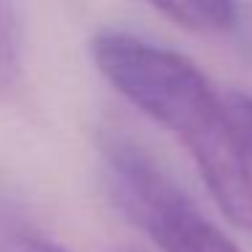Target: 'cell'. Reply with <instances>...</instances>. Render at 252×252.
Returning <instances> with one entry per match:
<instances>
[{
	"label": "cell",
	"instance_id": "1",
	"mask_svg": "<svg viewBox=\"0 0 252 252\" xmlns=\"http://www.w3.org/2000/svg\"><path fill=\"white\" fill-rule=\"evenodd\" d=\"M98 73L192 158L212 201L230 225L252 233V158L228 100L179 52L106 28L90 41Z\"/></svg>",
	"mask_w": 252,
	"mask_h": 252
},
{
	"label": "cell",
	"instance_id": "6",
	"mask_svg": "<svg viewBox=\"0 0 252 252\" xmlns=\"http://www.w3.org/2000/svg\"><path fill=\"white\" fill-rule=\"evenodd\" d=\"M228 109L233 114V122L239 127L241 138H244V147L252 158V95H244V93H230L228 98Z\"/></svg>",
	"mask_w": 252,
	"mask_h": 252
},
{
	"label": "cell",
	"instance_id": "5",
	"mask_svg": "<svg viewBox=\"0 0 252 252\" xmlns=\"http://www.w3.org/2000/svg\"><path fill=\"white\" fill-rule=\"evenodd\" d=\"M0 252H65L55 241L11 222V217L0 214Z\"/></svg>",
	"mask_w": 252,
	"mask_h": 252
},
{
	"label": "cell",
	"instance_id": "4",
	"mask_svg": "<svg viewBox=\"0 0 252 252\" xmlns=\"http://www.w3.org/2000/svg\"><path fill=\"white\" fill-rule=\"evenodd\" d=\"M22 71V38L8 0H0V95L17 84Z\"/></svg>",
	"mask_w": 252,
	"mask_h": 252
},
{
	"label": "cell",
	"instance_id": "7",
	"mask_svg": "<svg viewBox=\"0 0 252 252\" xmlns=\"http://www.w3.org/2000/svg\"><path fill=\"white\" fill-rule=\"evenodd\" d=\"M122 252H136V250H122Z\"/></svg>",
	"mask_w": 252,
	"mask_h": 252
},
{
	"label": "cell",
	"instance_id": "2",
	"mask_svg": "<svg viewBox=\"0 0 252 252\" xmlns=\"http://www.w3.org/2000/svg\"><path fill=\"white\" fill-rule=\"evenodd\" d=\"M106 182L120 212L163 252H241L138 141L103 138Z\"/></svg>",
	"mask_w": 252,
	"mask_h": 252
},
{
	"label": "cell",
	"instance_id": "3",
	"mask_svg": "<svg viewBox=\"0 0 252 252\" xmlns=\"http://www.w3.org/2000/svg\"><path fill=\"white\" fill-rule=\"evenodd\" d=\"M171 25L195 35H222L239 25V0H144Z\"/></svg>",
	"mask_w": 252,
	"mask_h": 252
}]
</instances>
